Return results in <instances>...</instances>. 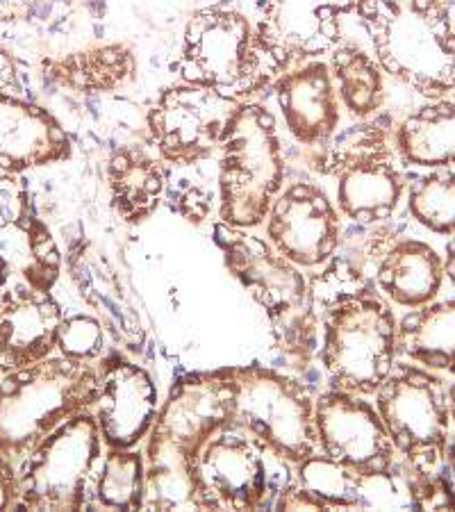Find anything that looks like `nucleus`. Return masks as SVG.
<instances>
[{
	"label": "nucleus",
	"mask_w": 455,
	"mask_h": 512,
	"mask_svg": "<svg viewBox=\"0 0 455 512\" xmlns=\"http://www.w3.org/2000/svg\"><path fill=\"white\" fill-rule=\"evenodd\" d=\"M223 262L255 303L267 312L273 340L287 358L310 362L319 349V321L310 308L308 280L301 267L273 249L269 239L230 224L212 226Z\"/></svg>",
	"instance_id": "20e7f679"
},
{
	"label": "nucleus",
	"mask_w": 455,
	"mask_h": 512,
	"mask_svg": "<svg viewBox=\"0 0 455 512\" xmlns=\"http://www.w3.org/2000/svg\"><path fill=\"white\" fill-rule=\"evenodd\" d=\"M408 210L435 235H455V171L433 169L410 185Z\"/></svg>",
	"instance_id": "c85d7f7f"
},
{
	"label": "nucleus",
	"mask_w": 455,
	"mask_h": 512,
	"mask_svg": "<svg viewBox=\"0 0 455 512\" xmlns=\"http://www.w3.org/2000/svg\"><path fill=\"white\" fill-rule=\"evenodd\" d=\"M294 474L296 483L317 494L328 510H351L353 469H346L317 451L314 456L294 465Z\"/></svg>",
	"instance_id": "7c9ffc66"
},
{
	"label": "nucleus",
	"mask_w": 455,
	"mask_h": 512,
	"mask_svg": "<svg viewBox=\"0 0 455 512\" xmlns=\"http://www.w3.org/2000/svg\"><path fill=\"white\" fill-rule=\"evenodd\" d=\"M94 417L107 449H135L151 431L160 396L151 374L114 353L98 367Z\"/></svg>",
	"instance_id": "a211bd4d"
},
{
	"label": "nucleus",
	"mask_w": 455,
	"mask_h": 512,
	"mask_svg": "<svg viewBox=\"0 0 455 512\" xmlns=\"http://www.w3.org/2000/svg\"><path fill=\"white\" fill-rule=\"evenodd\" d=\"M101 456L103 437L91 410L66 419L16 467L19 508L48 512L89 508Z\"/></svg>",
	"instance_id": "9d476101"
},
{
	"label": "nucleus",
	"mask_w": 455,
	"mask_h": 512,
	"mask_svg": "<svg viewBox=\"0 0 455 512\" xmlns=\"http://www.w3.org/2000/svg\"><path fill=\"white\" fill-rule=\"evenodd\" d=\"M62 274V253L39 217L23 173L0 176V283L23 280L51 292Z\"/></svg>",
	"instance_id": "4468645a"
},
{
	"label": "nucleus",
	"mask_w": 455,
	"mask_h": 512,
	"mask_svg": "<svg viewBox=\"0 0 455 512\" xmlns=\"http://www.w3.org/2000/svg\"><path fill=\"white\" fill-rule=\"evenodd\" d=\"M0 94H12V96L23 94V82L19 76V69H16L14 57L5 46H0Z\"/></svg>",
	"instance_id": "e433bc0d"
},
{
	"label": "nucleus",
	"mask_w": 455,
	"mask_h": 512,
	"mask_svg": "<svg viewBox=\"0 0 455 512\" xmlns=\"http://www.w3.org/2000/svg\"><path fill=\"white\" fill-rule=\"evenodd\" d=\"M276 510H328V506L317 497V494H312L308 487L294 481L283 494H280Z\"/></svg>",
	"instance_id": "c9c22d12"
},
{
	"label": "nucleus",
	"mask_w": 455,
	"mask_h": 512,
	"mask_svg": "<svg viewBox=\"0 0 455 512\" xmlns=\"http://www.w3.org/2000/svg\"><path fill=\"white\" fill-rule=\"evenodd\" d=\"M167 201L173 212L180 214L182 219L192 221V224H203L212 212L210 189H205L201 183H189V180H178V183H173L169 178Z\"/></svg>",
	"instance_id": "473e14b6"
},
{
	"label": "nucleus",
	"mask_w": 455,
	"mask_h": 512,
	"mask_svg": "<svg viewBox=\"0 0 455 512\" xmlns=\"http://www.w3.org/2000/svg\"><path fill=\"white\" fill-rule=\"evenodd\" d=\"M233 408L230 369L189 374L173 385L148 431L144 510H205L198 456L233 421Z\"/></svg>",
	"instance_id": "f03ea898"
},
{
	"label": "nucleus",
	"mask_w": 455,
	"mask_h": 512,
	"mask_svg": "<svg viewBox=\"0 0 455 512\" xmlns=\"http://www.w3.org/2000/svg\"><path fill=\"white\" fill-rule=\"evenodd\" d=\"M71 158V139L44 107L0 94V171L26 173Z\"/></svg>",
	"instance_id": "412c9836"
},
{
	"label": "nucleus",
	"mask_w": 455,
	"mask_h": 512,
	"mask_svg": "<svg viewBox=\"0 0 455 512\" xmlns=\"http://www.w3.org/2000/svg\"><path fill=\"white\" fill-rule=\"evenodd\" d=\"M233 376V421L248 428L292 465L319 451L314 426V396L283 371L246 365L230 367Z\"/></svg>",
	"instance_id": "f8f14e48"
},
{
	"label": "nucleus",
	"mask_w": 455,
	"mask_h": 512,
	"mask_svg": "<svg viewBox=\"0 0 455 512\" xmlns=\"http://www.w3.org/2000/svg\"><path fill=\"white\" fill-rule=\"evenodd\" d=\"M237 101L189 82L171 85L146 114L151 144L176 169L194 167L221 148Z\"/></svg>",
	"instance_id": "ddd939ff"
},
{
	"label": "nucleus",
	"mask_w": 455,
	"mask_h": 512,
	"mask_svg": "<svg viewBox=\"0 0 455 512\" xmlns=\"http://www.w3.org/2000/svg\"><path fill=\"white\" fill-rule=\"evenodd\" d=\"M62 305L23 280L0 283V374L28 367L57 349Z\"/></svg>",
	"instance_id": "6ab92c4d"
},
{
	"label": "nucleus",
	"mask_w": 455,
	"mask_h": 512,
	"mask_svg": "<svg viewBox=\"0 0 455 512\" xmlns=\"http://www.w3.org/2000/svg\"><path fill=\"white\" fill-rule=\"evenodd\" d=\"M146 460L132 449H107L98 465L91 506L105 510H144Z\"/></svg>",
	"instance_id": "cd10ccee"
},
{
	"label": "nucleus",
	"mask_w": 455,
	"mask_h": 512,
	"mask_svg": "<svg viewBox=\"0 0 455 512\" xmlns=\"http://www.w3.org/2000/svg\"><path fill=\"white\" fill-rule=\"evenodd\" d=\"M169 171L162 158H155L144 146L128 144L112 153L107 162L112 208L126 224H144L160 208L167 194Z\"/></svg>",
	"instance_id": "5701e85b"
},
{
	"label": "nucleus",
	"mask_w": 455,
	"mask_h": 512,
	"mask_svg": "<svg viewBox=\"0 0 455 512\" xmlns=\"http://www.w3.org/2000/svg\"><path fill=\"white\" fill-rule=\"evenodd\" d=\"M374 283L401 308L415 310L437 299L444 283V258L421 239H394L376 262Z\"/></svg>",
	"instance_id": "4be33fe9"
},
{
	"label": "nucleus",
	"mask_w": 455,
	"mask_h": 512,
	"mask_svg": "<svg viewBox=\"0 0 455 512\" xmlns=\"http://www.w3.org/2000/svg\"><path fill=\"white\" fill-rule=\"evenodd\" d=\"M276 103L296 142L321 148L339 128V101L330 66L310 60L280 73L273 82Z\"/></svg>",
	"instance_id": "aec40b11"
},
{
	"label": "nucleus",
	"mask_w": 455,
	"mask_h": 512,
	"mask_svg": "<svg viewBox=\"0 0 455 512\" xmlns=\"http://www.w3.org/2000/svg\"><path fill=\"white\" fill-rule=\"evenodd\" d=\"M98 367L64 355L0 378V451L19 462L66 419L94 408Z\"/></svg>",
	"instance_id": "423d86ee"
},
{
	"label": "nucleus",
	"mask_w": 455,
	"mask_h": 512,
	"mask_svg": "<svg viewBox=\"0 0 455 512\" xmlns=\"http://www.w3.org/2000/svg\"><path fill=\"white\" fill-rule=\"evenodd\" d=\"M412 474V492H415V510H455V492L444 472Z\"/></svg>",
	"instance_id": "72a5a7b5"
},
{
	"label": "nucleus",
	"mask_w": 455,
	"mask_h": 512,
	"mask_svg": "<svg viewBox=\"0 0 455 512\" xmlns=\"http://www.w3.org/2000/svg\"><path fill=\"white\" fill-rule=\"evenodd\" d=\"M173 66L182 82L214 89L237 103L260 94L283 73L258 26L228 7H203L189 16Z\"/></svg>",
	"instance_id": "39448f33"
},
{
	"label": "nucleus",
	"mask_w": 455,
	"mask_h": 512,
	"mask_svg": "<svg viewBox=\"0 0 455 512\" xmlns=\"http://www.w3.org/2000/svg\"><path fill=\"white\" fill-rule=\"evenodd\" d=\"M312 162L319 173L337 178V208L353 224H385L399 210L405 180L383 121L362 119L335 132Z\"/></svg>",
	"instance_id": "6e6552de"
},
{
	"label": "nucleus",
	"mask_w": 455,
	"mask_h": 512,
	"mask_svg": "<svg viewBox=\"0 0 455 512\" xmlns=\"http://www.w3.org/2000/svg\"><path fill=\"white\" fill-rule=\"evenodd\" d=\"M267 237L273 249L296 267H324L342 244V221L324 189L299 180L273 201Z\"/></svg>",
	"instance_id": "dca6fc26"
},
{
	"label": "nucleus",
	"mask_w": 455,
	"mask_h": 512,
	"mask_svg": "<svg viewBox=\"0 0 455 512\" xmlns=\"http://www.w3.org/2000/svg\"><path fill=\"white\" fill-rule=\"evenodd\" d=\"M105 349V328L89 315L64 317L57 330V351L78 362H96Z\"/></svg>",
	"instance_id": "2f4dec72"
},
{
	"label": "nucleus",
	"mask_w": 455,
	"mask_h": 512,
	"mask_svg": "<svg viewBox=\"0 0 455 512\" xmlns=\"http://www.w3.org/2000/svg\"><path fill=\"white\" fill-rule=\"evenodd\" d=\"M444 276L455 285V235L446 242V258H444Z\"/></svg>",
	"instance_id": "58836bf2"
},
{
	"label": "nucleus",
	"mask_w": 455,
	"mask_h": 512,
	"mask_svg": "<svg viewBox=\"0 0 455 512\" xmlns=\"http://www.w3.org/2000/svg\"><path fill=\"white\" fill-rule=\"evenodd\" d=\"M355 16L387 76L430 101L455 94V23L449 0H362Z\"/></svg>",
	"instance_id": "7ed1b4c3"
},
{
	"label": "nucleus",
	"mask_w": 455,
	"mask_h": 512,
	"mask_svg": "<svg viewBox=\"0 0 455 512\" xmlns=\"http://www.w3.org/2000/svg\"><path fill=\"white\" fill-rule=\"evenodd\" d=\"M310 308L319 321V360L339 392L376 394L396 365L399 319L374 276L335 253L308 283Z\"/></svg>",
	"instance_id": "f257e3e1"
},
{
	"label": "nucleus",
	"mask_w": 455,
	"mask_h": 512,
	"mask_svg": "<svg viewBox=\"0 0 455 512\" xmlns=\"http://www.w3.org/2000/svg\"><path fill=\"white\" fill-rule=\"evenodd\" d=\"M351 510H415L410 467L396 460L387 469L353 472Z\"/></svg>",
	"instance_id": "c756f323"
},
{
	"label": "nucleus",
	"mask_w": 455,
	"mask_h": 512,
	"mask_svg": "<svg viewBox=\"0 0 455 512\" xmlns=\"http://www.w3.org/2000/svg\"><path fill=\"white\" fill-rule=\"evenodd\" d=\"M399 351L421 367L455 376V299L410 310L399 321Z\"/></svg>",
	"instance_id": "a878e982"
},
{
	"label": "nucleus",
	"mask_w": 455,
	"mask_h": 512,
	"mask_svg": "<svg viewBox=\"0 0 455 512\" xmlns=\"http://www.w3.org/2000/svg\"><path fill=\"white\" fill-rule=\"evenodd\" d=\"M330 73H333L339 101L355 119H369L385 103V71L376 57L353 44H339L330 53Z\"/></svg>",
	"instance_id": "bb28decb"
},
{
	"label": "nucleus",
	"mask_w": 455,
	"mask_h": 512,
	"mask_svg": "<svg viewBox=\"0 0 455 512\" xmlns=\"http://www.w3.org/2000/svg\"><path fill=\"white\" fill-rule=\"evenodd\" d=\"M376 410L412 472H442L451 440V410L449 390L440 376L426 367L396 362L378 387Z\"/></svg>",
	"instance_id": "9b49d317"
},
{
	"label": "nucleus",
	"mask_w": 455,
	"mask_h": 512,
	"mask_svg": "<svg viewBox=\"0 0 455 512\" xmlns=\"http://www.w3.org/2000/svg\"><path fill=\"white\" fill-rule=\"evenodd\" d=\"M319 453L353 472L387 469L399 460L378 410L358 394L328 390L314 399Z\"/></svg>",
	"instance_id": "2eb2a0df"
},
{
	"label": "nucleus",
	"mask_w": 455,
	"mask_h": 512,
	"mask_svg": "<svg viewBox=\"0 0 455 512\" xmlns=\"http://www.w3.org/2000/svg\"><path fill=\"white\" fill-rule=\"evenodd\" d=\"M53 85L76 94H110L137 76V55L126 44H103L41 62Z\"/></svg>",
	"instance_id": "b1692460"
},
{
	"label": "nucleus",
	"mask_w": 455,
	"mask_h": 512,
	"mask_svg": "<svg viewBox=\"0 0 455 512\" xmlns=\"http://www.w3.org/2000/svg\"><path fill=\"white\" fill-rule=\"evenodd\" d=\"M219 151L221 221L246 230L262 226L285 180L273 114L260 103H239Z\"/></svg>",
	"instance_id": "0eeeda50"
},
{
	"label": "nucleus",
	"mask_w": 455,
	"mask_h": 512,
	"mask_svg": "<svg viewBox=\"0 0 455 512\" xmlns=\"http://www.w3.org/2000/svg\"><path fill=\"white\" fill-rule=\"evenodd\" d=\"M449 410H451V421L455 424V383L449 387Z\"/></svg>",
	"instance_id": "ea45409f"
},
{
	"label": "nucleus",
	"mask_w": 455,
	"mask_h": 512,
	"mask_svg": "<svg viewBox=\"0 0 455 512\" xmlns=\"http://www.w3.org/2000/svg\"><path fill=\"white\" fill-rule=\"evenodd\" d=\"M444 476L449 478V483L455 492V437L446 444V453H444V465H442Z\"/></svg>",
	"instance_id": "4c0bfd02"
},
{
	"label": "nucleus",
	"mask_w": 455,
	"mask_h": 512,
	"mask_svg": "<svg viewBox=\"0 0 455 512\" xmlns=\"http://www.w3.org/2000/svg\"><path fill=\"white\" fill-rule=\"evenodd\" d=\"M362 0H264L255 21L283 71L333 53L342 23Z\"/></svg>",
	"instance_id": "f3484780"
},
{
	"label": "nucleus",
	"mask_w": 455,
	"mask_h": 512,
	"mask_svg": "<svg viewBox=\"0 0 455 512\" xmlns=\"http://www.w3.org/2000/svg\"><path fill=\"white\" fill-rule=\"evenodd\" d=\"M196 472L205 510H276L296 481L292 462L237 421L205 442Z\"/></svg>",
	"instance_id": "1a4fd4ad"
},
{
	"label": "nucleus",
	"mask_w": 455,
	"mask_h": 512,
	"mask_svg": "<svg viewBox=\"0 0 455 512\" xmlns=\"http://www.w3.org/2000/svg\"><path fill=\"white\" fill-rule=\"evenodd\" d=\"M19 508V472L16 462L0 451V510Z\"/></svg>",
	"instance_id": "f704fd0d"
},
{
	"label": "nucleus",
	"mask_w": 455,
	"mask_h": 512,
	"mask_svg": "<svg viewBox=\"0 0 455 512\" xmlns=\"http://www.w3.org/2000/svg\"><path fill=\"white\" fill-rule=\"evenodd\" d=\"M394 146L403 162L424 169L455 164V101H433L417 107L396 128Z\"/></svg>",
	"instance_id": "393cba45"
}]
</instances>
